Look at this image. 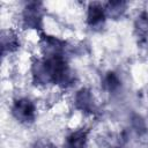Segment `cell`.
I'll list each match as a JSON object with an SVG mask.
<instances>
[{
	"mask_svg": "<svg viewBox=\"0 0 148 148\" xmlns=\"http://www.w3.org/2000/svg\"><path fill=\"white\" fill-rule=\"evenodd\" d=\"M35 105L28 98H20L13 105V114L14 117L23 123H28L34 120L35 118Z\"/></svg>",
	"mask_w": 148,
	"mask_h": 148,
	"instance_id": "1",
	"label": "cell"
},
{
	"mask_svg": "<svg viewBox=\"0 0 148 148\" xmlns=\"http://www.w3.org/2000/svg\"><path fill=\"white\" fill-rule=\"evenodd\" d=\"M40 5L37 2L29 3L23 12V23L25 27L29 28H37L42 21L40 14Z\"/></svg>",
	"mask_w": 148,
	"mask_h": 148,
	"instance_id": "2",
	"label": "cell"
},
{
	"mask_svg": "<svg viewBox=\"0 0 148 148\" xmlns=\"http://www.w3.org/2000/svg\"><path fill=\"white\" fill-rule=\"evenodd\" d=\"M105 17H106V12L102 5H99V3L90 5V7L88 8V15H87L88 23L90 25L96 27V25L102 24L104 22Z\"/></svg>",
	"mask_w": 148,
	"mask_h": 148,
	"instance_id": "3",
	"label": "cell"
},
{
	"mask_svg": "<svg viewBox=\"0 0 148 148\" xmlns=\"http://www.w3.org/2000/svg\"><path fill=\"white\" fill-rule=\"evenodd\" d=\"M87 146V132L83 130H76L72 132L65 142L66 148H86Z\"/></svg>",
	"mask_w": 148,
	"mask_h": 148,
	"instance_id": "4",
	"label": "cell"
},
{
	"mask_svg": "<svg viewBox=\"0 0 148 148\" xmlns=\"http://www.w3.org/2000/svg\"><path fill=\"white\" fill-rule=\"evenodd\" d=\"M75 103L81 110H84V111H90L91 109L94 110V99L90 91L88 90L79 91L75 97Z\"/></svg>",
	"mask_w": 148,
	"mask_h": 148,
	"instance_id": "5",
	"label": "cell"
}]
</instances>
